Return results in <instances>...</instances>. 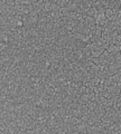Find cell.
Returning a JSON list of instances; mask_svg holds the SVG:
<instances>
[{
	"mask_svg": "<svg viewBox=\"0 0 121 134\" xmlns=\"http://www.w3.org/2000/svg\"><path fill=\"white\" fill-rule=\"evenodd\" d=\"M106 17H107V19L109 20L110 23H113V21L117 20V18H118V11L111 9V8L106 9Z\"/></svg>",
	"mask_w": 121,
	"mask_h": 134,
	"instance_id": "1",
	"label": "cell"
},
{
	"mask_svg": "<svg viewBox=\"0 0 121 134\" xmlns=\"http://www.w3.org/2000/svg\"><path fill=\"white\" fill-rule=\"evenodd\" d=\"M107 50L110 54H112V55H117V54H119L121 52V47L120 46H117V45H110Z\"/></svg>",
	"mask_w": 121,
	"mask_h": 134,
	"instance_id": "2",
	"label": "cell"
},
{
	"mask_svg": "<svg viewBox=\"0 0 121 134\" xmlns=\"http://www.w3.org/2000/svg\"><path fill=\"white\" fill-rule=\"evenodd\" d=\"M113 81L117 83V84H119V83H121V75L120 74H115V75H113Z\"/></svg>",
	"mask_w": 121,
	"mask_h": 134,
	"instance_id": "3",
	"label": "cell"
}]
</instances>
